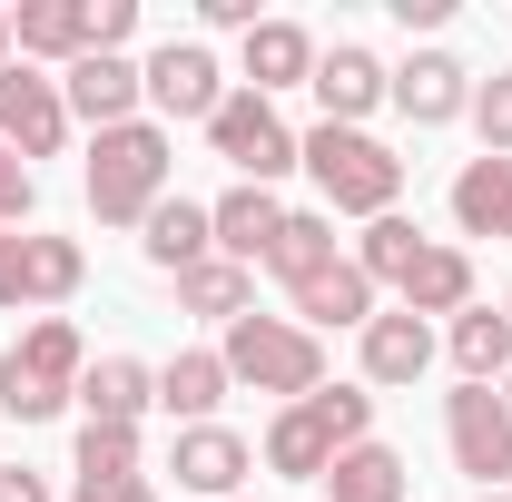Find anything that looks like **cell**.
Instances as JSON below:
<instances>
[{"instance_id": "obj_18", "label": "cell", "mask_w": 512, "mask_h": 502, "mask_svg": "<svg viewBox=\"0 0 512 502\" xmlns=\"http://www.w3.org/2000/svg\"><path fill=\"white\" fill-rule=\"evenodd\" d=\"M10 50L20 60H89V0H20L10 10Z\"/></svg>"}, {"instance_id": "obj_24", "label": "cell", "mask_w": 512, "mask_h": 502, "mask_svg": "<svg viewBox=\"0 0 512 502\" xmlns=\"http://www.w3.org/2000/svg\"><path fill=\"white\" fill-rule=\"evenodd\" d=\"M453 227L463 237H512V158H473L453 178Z\"/></svg>"}, {"instance_id": "obj_3", "label": "cell", "mask_w": 512, "mask_h": 502, "mask_svg": "<svg viewBox=\"0 0 512 502\" xmlns=\"http://www.w3.org/2000/svg\"><path fill=\"white\" fill-rule=\"evenodd\" d=\"M355 443H375V394L325 384V394L286 404V414L266 424V473H286V483H325V463L355 453Z\"/></svg>"}, {"instance_id": "obj_4", "label": "cell", "mask_w": 512, "mask_h": 502, "mask_svg": "<svg viewBox=\"0 0 512 502\" xmlns=\"http://www.w3.org/2000/svg\"><path fill=\"white\" fill-rule=\"evenodd\" d=\"M217 365H227V384L306 404V394H325V335H306L296 315H237L227 345H217Z\"/></svg>"}, {"instance_id": "obj_1", "label": "cell", "mask_w": 512, "mask_h": 502, "mask_svg": "<svg viewBox=\"0 0 512 502\" xmlns=\"http://www.w3.org/2000/svg\"><path fill=\"white\" fill-rule=\"evenodd\" d=\"M168 168H178V148H168L158 119L99 128V138H89V217H99V227H148V217L168 207Z\"/></svg>"}, {"instance_id": "obj_20", "label": "cell", "mask_w": 512, "mask_h": 502, "mask_svg": "<svg viewBox=\"0 0 512 502\" xmlns=\"http://www.w3.org/2000/svg\"><path fill=\"white\" fill-rule=\"evenodd\" d=\"M296 79H316V40H306L296 20H256L247 30V89L276 99V89H296Z\"/></svg>"}, {"instance_id": "obj_8", "label": "cell", "mask_w": 512, "mask_h": 502, "mask_svg": "<svg viewBox=\"0 0 512 502\" xmlns=\"http://www.w3.org/2000/svg\"><path fill=\"white\" fill-rule=\"evenodd\" d=\"M138 79H148V109H158V119H197V128H207L217 109H227V69H217L207 40H168V50H148Z\"/></svg>"}, {"instance_id": "obj_6", "label": "cell", "mask_w": 512, "mask_h": 502, "mask_svg": "<svg viewBox=\"0 0 512 502\" xmlns=\"http://www.w3.org/2000/svg\"><path fill=\"white\" fill-rule=\"evenodd\" d=\"M207 148L237 168V188H266V178L296 168V128L276 119V99H256V89H227V109L207 119Z\"/></svg>"}, {"instance_id": "obj_12", "label": "cell", "mask_w": 512, "mask_h": 502, "mask_svg": "<svg viewBox=\"0 0 512 502\" xmlns=\"http://www.w3.org/2000/svg\"><path fill=\"white\" fill-rule=\"evenodd\" d=\"M79 276H89L79 237H20L10 276H0V315H20V306H60V296H79Z\"/></svg>"}, {"instance_id": "obj_35", "label": "cell", "mask_w": 512, "mask_h": 502, "mask_svg": "<svg viewBox=\"0 0 512 502\" xmlns=\"http://www.w3.org/2000/svg\"><path fill=\"white\" fill-rule=\"evenodd\" d=\"M0 502H50V483H40L30 463H0Z\"/></svg>"}, {"instance_id": "obj_13", "label": "cell", "mask_w": 512, "mask_h": 502, "mask_svg": "<svg viewBox=\"0 0 512 502\" xmlns=\"http://www.w3.org/2000/svg\"><path fill=\"white\" fill-rule=\"evenodd\" d=\"M60 99H69V119H89V128H128V119H138V99H148V79H138V60L89 50V60H69Z\"/></svg>"}, {"instance_id": "obj_40", "label": "cell", "mask_w": 512, "mask_h": 502, "mask_svg": "<svg viewBox=\"0 0 512 502\" xmlns=\"http://www.w3.org/2000/svg\"><path fill=\"white\" fill-rule=\"evenodd\" d=\"M503 404H512V365H503Z\"/></svg>"}, {"instance_id": "obj_38", "label": "cell", "mask_w": 512, "mask_h": 502, "mask_svg": "<svg viewBox=\"0 0 512 502\" xmlns=\"http://www.w3.org/2000/svg\"><path fill=\"white\" fill-rule=\"evenodd\" d=\"M10 256H20V237H10V227H0V276H10Z\"/></svg>"}, {"instance_id": "obj_34", "label": "cell", "mask_w": 512, "mask_h": 502, "mask_svg": "<svg viewBox=\"0 0 512 502\" xmlns=\"http://www.w3.org/2000/svg\"><path fill=\"white\" fill-rule=\"evenodd\" d=\"M207 30H256V0H197Z\"/></svg>"}, {"instance_id": "obj_25", "label": "cell", "mask_w": 512, "mask_h": 502, "mask_svg": "<svg viewBox=\"0 0 512 502\" xmlns=\"http://www.w3.org/2000/svg\"><path fill=\"white\" fill-rule=\"evenodd\" d=\"M158 404H168L178 424H217V404H227V365H217L207 345H188L178 365H158Z\"/></svg>"}, {"instance_id": "obj_30", "label": "cell", "mask_w": 512, "mask_h": 502, "mask_svg": "<svg viewBox=\"0 0 512 502\" xmlns=\"http://www.w3.org/2000/svg\"><path fill=\"white\" fill-rule=\"evenodd\" d=\"M414 247H424V227H414V217H375V227H365V247H355V266H365L375 286H394V276L414 266Z\"/></svg>"}, {"instance_id": "obj_7", "label": "cell", "mask_w": 512, "mask_h": 502, "mask_svg": "<svg viewBox=\"0 0 512 502\" xmlns=\"http://www.w3.org/2000/svg\"><path fill=\"white\" fill-rule=\"evenodd\" d=\"M444 443L453 463L493 493V483H512V404L503 384H463V394H444Z\"/></svg>"}, {"instance_id": "obj_15", "label": "cell", "mask_w": 512, "mask_h": 502, "mask_svg": "<svg viewBox=\"0 0 512 502\" xmlns=\"http://www.w3.org/2000/svg\"><path fill=\"white\" fill-rule=\"evenodd\" d=\"M286 296H296V315H306V335H325V325H355V335H365V325H375V276H365L355 256L316 266V276L286 286Z\"/></svg>"}, {"instance_id": "obj_19", "label": "cell", "mask_w": 512, "mask_h": 502, "mask_svg": "<svg viewBox=\"0 0 512 502\" xmlns=\"http://www.w3.org/2000/svg\"><path fill=\"white\" fill-rule=\"evenodd\" d=\"M79 404H89V424H138V414L158 404V365H138V355H99V365L79 375Z\"/></svg>"}, {"instance_id": "obj_28", "label": "cell", "mask_w": 512, "mask_h": 502, "mask_svg": "<svg viewBox=\"0 0 512 502\" xmlns=\"http://www.w3.org/2000/svg\"><path fill=\"white\" fill-rule=\"evenodd\" d=\"M266 266H276L286 286H306L316 266H335V217H325V207H286V227H276Z\"/></svg>"}, {"instance_id": "obj_36", "label": "cell", "mask_w": 512, "mask_h": 502, "mask_svg": "<svg viewBox=\"0 0 512 502\" xmlns=\"http://www.w3.org/2000/svg\"><path fill=\"white\" fill-rule=\"evenodd\" d=\"M444 10H453V0H394V20H404V30H444Z\"/></svg>"}, {"instance_id": "obj_27", "label": "cell", "mask_w": 512, "mask_h": 502, "mask_svg": "<svg viewBox=\"0 0 512 502\" xmlns=\"http://www.w3.org/2000/svg\"><path fill=\"white\" fill-rule=\"evenodd\" d=\"M453 365H463V384H503V365H512V315L463 306V315H453Z\"/></svg>"}, {"instance_id": "obj_37", "label": "cell", "mask_w": 512, "mask_h": 502, "mask_svg": "<svg viewBox=\"0 0 512 502\" xmlns=\"http://www.w3.org/2000/svg\"><path fill=\"white\" fill-rule=\"evenodd\" d=\"M79 502H158V483L138 473V483H109V493H79Z\"/></svg>"}, {"instance_id": "obj_9", "label": "cell", "mask_w": 512, "mask_h": 502, "mask_svg": "<svg viewBox=\"0 0 512 502\" xmlns=\"http://www.w3.org/2000/svg\"><path fill=\"white\" fill-rule=\"evenodd\" d=\"M60 138H69L60 79H40L30 60H10V69H0V148L30 168V158H60Z\"/></svg>"}, {"instance_id": "obj_41", "label": "cell", "mask_w": 512, "mask_h": 502, "mask_svg": "<svg viewBox=\"0 0 512 502\" xmlns=\"http://www.w3.org/2000/svg\"><path fill=\"white\" fill-rule=\"evenodd\" d=\"M473 502H512V493H473Z\"/></svg>"}, {"instance_id": "obj_22", "label": "cell", "mask_w": 512, "mask_h": 502, "mask_svg": "<svg viewBox=\"0 0 512 502\" xmlns=\"http://www.w3.org/2000/svg\"><path fill=\"white\" fill-rule=\"evenodd\" d=\"M138 247H148V266H158V276H188V266H207V256H217V227H207V207L168 197V207L148 217V237H138Z\"/></svg>"}, {"instance_id": "obj_17", "label": "cell", "mask_w": 512, "mask_h": 502, "mask_svg": "<svg viewBox=\"0 0 512 502\" xmlns=\"http://www.w3.org/2000/svg\"><path fill=\"white\" fill-rule=\"evenodd\" d=\"M394 296H404V315H463V306H473V256L424 237V247H414V266L394 276Z\"/></svg>"}, {"instance_id": "obj_42", "label": "cell", "mask_w": 512, "mask_h": 502, "mask_svg": "<svg viewBox=\"0 0 512 502\" xmlns=\"http://www.w3.org/2000/svg\"><path fill=\"white\" fill-rule=\"evenodd\" d=\"M503 315H512V286H503Z\"/></svg>"}, {"instance_id": "obj_26", "label": "cell", "mask_w": 512, "mask_h": 502, "mask_svg": "<svg viewBox=\"0 0 512 502\" xmlns=\"http://www.w3.org/2000/svg\"><path fill=\"white\" fill-rule=\"evenodd\" d=\"M79 493H109V483H138V424H79V453H69Z\"/></svg>"}, {"instance_id": "obj_31", "label": "cell", "mask_w": 512, "mask_h": 502, "mask_svg": "<svg viewBox=\"0 0 512 502\" xmlns=\"http://www.w3.org/2000/svg\"><path fill=\"white\" fill-rule=\"evenodd\" d=\"M473 128H483V158H512V69L473 79Z\"/></svg>"}, {"instance_id": "obj_39", "label": "cell", "mask_w": 512, "mask_h": 502, "mask_svg": "<svg viewBox=\"0 0 512 502\" xmlns=\"http://www.w3.org/2000/svg\"><path fill=\"white\" fill-rule=\"evenodd\" d=\"M0 69H10V10H0Z\"/></svg>"}, {"instance_id": "obj_2", "label": "cell", "mask_w": 512, "mask_h": 502, "mask_svg": "<svg viewBox=\"0 0 512 502\" xmlns=\"http://www.w3.org/2000/svg\"><path fill=\"white\" fill-rule=\"evenodd\" d=\"M296 168L325 188L335 217H365V227L394 217V197H404V158H394L384 138H365V128H325L316 119L306 138H296Z\"/></svg>"}, {"instance_id": "obj_16", "label": "cell", "mask_w": 512, "mask_h": 502, "mask_svg": "<svg viewBox=\"0 0 512 502\" xmlns=\"http://www.w3.org/2000/svg\"><path fill=\"white\" fill-rule=\"evenodd\" d=\"M207 227H217V256L256 276V266H266V247H276V227H286V207H276L266 188H227L217 207H207Z\"/></svg>"}, {"instance_id": "obj_10", "label": "cell", "mask_w": 512, "mask_h": 502, "mask_svg": "<svg viewBox=\"0 0 512 502\" xmlns=\"http://www.w3.org/2000/svg\"><path fill=\"white\" fill-rule=\"evenodd\" d=\"M384 99H394L414 128H444V119H463V109H473V69L453 60V50H414V60L384 79Z\"/></svg>"}, {"instance_id": "obj_21", "label": "cell", "mask_w": 512, "mask_h": 502, "mask_svg": "<svg viewBox=\"0 0 512 502\" xmlns=\"http://www.w3.org/2000/svg\"><path fill=\"white\" fill-rule=\"evenodd\" d=\"M424 365H434V325H424V315L394 306V315L365 325V384H414Z\"/></svg>"}, {"instance_id": "obj_5", "label": "cell", "mask_w": 512, "mask_h": 502, "mask_svg": "<svg viewBox=\"0 0 512 502\" xmlns=\"http://www.w3.org/2000/svg\"><path fill=\"white\" fill-rule=\"evenodd\" d=\"M79 375H89L79 325H69V315H40V325L0 355V414H10V424H50L69 394H79Z\"/></svg>"}, {"instance_id": "obj_23", "label": "cell", "mask_w": 512, "mask_h": 502, "mask_svg": "<svg viewBox=\"0 0 512 502\" xmlns=\"http://www.w3.org/2000/svg\"><path fill=\"white\" fill-rule=\"evenodd\" d=\"M325 493H335V502H404V493H414V473H404L394 443H355V453L325 463Z\"/></svg>"}, {"instance_id": "obj_32", "label": "cell", "mask_w": 512, "mask_h": 502, "mask_svg": "<svg viewBox=\"0 0 512 502\" xmlns=\"http://www.w3.org/2000/svg\"><path fill=\"white\" fill-rule=\"evenodd\" d=\"M128 30H138V0H89V50H109V60H119Z\"/></svg>"}, {"instance_id": "obj_11", "label": "cell", "mask_w": 512, "mask_h": 502, "mask_svg": "<svg viewBox=\"0 0 512 502\" xmlns=\"http://www.w3.org/2000/svg\"><path fill=\"white\" fill-rule=\"evenodd\" d=\"M168 473H178V493H197V502H237V483L256 473V453L227 434V424H178Z\"/></svg>"}, {"instance_id": "obj_33", "label": "cell", "mask_w": 512, "mask_h": 502, "mask_svg": "<svg viewBox=\"0 0 512 502\" xmlns=\"http://www.w3.org/2000/svg\"><path fill=\"white\" fill-rule=\"evenodd\" d=\"M30 197H40V178H30V168L0 148V227H20V217H30Z\"/></svg>"}, {"instance_id": "obj_29", "label": "cell", "mask_w": 512, "mask_h": 502, "mask_svg": "<svg viewBox=\"0 0 512 502\" xmlns=\"http://www.w3.org/2000/svg\"><path fill=\"white\" fill-rule=\"evenodd\" d=\"M178 306H188V315H217V325H237V315H256V276H247V266H227V256H207V266H188V276H178Z\"/></svg>"}, {"instance_id": "obj_14", "label": "cell", "mask_w": 512, "mask_h": 502, "mask_svg": "<svg viewBox=\"0 0 512 502\" xmlns=\"http://www.w3.org/2000/svg\"><path fill=\"white\" fill-rule=\"evenodd\" d=\"M384 79H394V69H384L375 50L335 40V50H316V79H306V89L325 99V128H365V109L384 99Z\"/></svg>"}]
</instances>
